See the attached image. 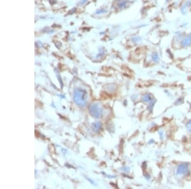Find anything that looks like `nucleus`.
Returning a JSON list of instances; mask_svg holds the SVG:
<instances>
[{"label": "nucleus", "instance_id": "nucleus-1", "mask_svg": "<svg viewBox=\"0 0 191 189\" xmlns=\"http://www.w3.org/2000/svg\"><path fill=\"white\" fill-rule=\"evenodd\" d=\"M74 99L76 103L80 106H84L86 104L87 94L82 90H78L75 92Z\"/></svg>", "mask_w": 191, "mask_h": 189}, {"label": "nucleus", "instance_id": "nucleus-2", "mask_svg": "<svg viewBox=\"0 0 191 189\" xmlns=\"http://www.w3.org/2000/svg\"><path fill=\"white\" fill-rule=\"evenodd\" d=\"M90 111H91V113H92V115L95 116L96 117L98 118V117H99L100 111L99 110L97 106H91V110Z\"/></svg>", "mask_w": 191, "mask_h": 189}, {"label": "nucleus", "instance_id": "nucleus-3", "mask_svg": "<svg viewBox=\"0 0 191 189\" xmlns=\"http://www.w3.org/2000/svg\"><path fill=\"white\" fill-rule=\"evenodd\" d=\"M191 37L190 36L186 37V38L183 40L182 43L184 44V45H187L191 44Z\"/></svg>", "mask_w": 191, "mask_h": 189}]
</instances>
